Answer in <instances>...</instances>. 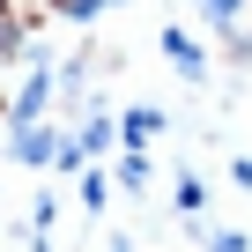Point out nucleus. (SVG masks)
I'll return each instance as SVG.
<instances>
[{
	"instance_id": "f257e3e1",
	"label": "nucleus",
	"mask_w": 252,
	"mask_h": 252,
	"mask_svg": "<svg viewBox=\"0 0 252 252\" xmlns=\"http://www.w3.org/2000/svg\"><path fill=\"white\" fill-rule=\"evenodd\" d=\"M163 60H171L186 82H200V74H208V52H200V37H193V30H178V23L163 30Z\"/></svg>"
},
{
	"instance_id": "f03ea898",
	"label": "nucleus",
	"mask_w": 252,
	"mask_h": 252,
	"mask_svg": "<svg viewBox=\"0 0 252 252\" xmlns=\"http://www.w3.org/2000/svg\"><path fill=\"white\" fill-rule=\"evenodd\" d=\"M30 23H37V8H15V0H0V60H15V52L30 45Z\"/></svg>"
},
{
	"instance_id": "7ed1b4c3",
	"label": "nucleus",
	"mask_w": 252,
	"mask_h": 252,
	"mask_svg": "<svg viewBox=\"0 0 252 252\" xmlns=\"http://www.w3.org/2000/svg\"><path fill=\"white\" fill-rule=\"evenodd\" d=\"M156 134H163V111H156V104H134V111L119 119V141H126V149H149Z\"/></svg>"
},
{
	"instance_id": "20e7f679",
	"label": "nucleus",
	"mask_w": 252,
	"mask_h": 252,
	"mask_svg": "<svg viewBox=\"0 0 252 252\" xmlns=\"http://www.w3.org/2000/svg\"><path fill=\"white\" fill-rule=\"evenodd\" d=\"M74 149H82V156H104V149H111V119H104V111H89V119H82Z\"/></svg>"
},
{
	"instance_id": "39448f33",
	"label": "nucleus",
	"mask_w": 252,
	"mask_h": 252,
	"mask_svg": "<svg viewBox=\"0 0 252 252\" xmlns=\"http://www.w3.org/2000/svg\"><path fill=\"white\" fill-rule=\"evenodd\" d=\"M200 15H208V30H237V15H245V0H200Z\"/></svg>"
},
{
	"instance_id": "423d86ee",
	"label": "nucleus",
	"mask_w": 252,
	"mask_h": 252,
	"mask_svg": "<svg viewBox=\"0 0 252 252\" xmlns=\"http://www.w3.org/2000/svg\"><path fill=\"white\" fill-rule=\"evenodd\" d=\"M119 178H126V193H141V186H149V156L126 149V156H119Z\"/></svg>"
},
{
	"instance_id": "0eeeda50",
	"label": "nucleus",
	"mask_w": 252,
	"mask_h": 252,
	"mask_svg": "<svg viewBox=\"0 0 252 252\" xmlns=\"http://www.w3.org/2000/svg\"><path fill=\"white\" fill-rule=\"evenodd\" d=\"M45 8H52V15H67V23H89L96 8H111V0H45Z\"/></svg>"
},
{
	"instance_id": "6e6552de",
	"label": "nucleus",
	"mask_w": 252,
	"mask_h": 252,
	"mask_svg": "<svg viewBox=\"0 0 252 252\" xmlns=\"http://www.w3.org/2000/svg\"><path fill=\"white\" fill-rule=\"evenodd\" d=\"M208 252H245V237H230V230H222V237H208Z\"/></svg>"
},
{
	"instance_id": "1a4fd4ad",
	"label": "nucleus",
	"mask_w": 252,
	"mask_h": 252,
	"mask_svg": "<svg viewBox=\"0 0 252 252\" xmlns=\"http://www.w3.org/2000/svg\"><path fill=\"white\" fill-rule=\"evenodd\" d=\"M111 252H134V245H126V237H119V245H111Z\"/></svg>"
}]
</instances>
